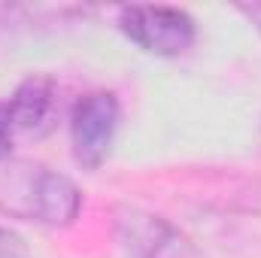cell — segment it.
<instances>
[{
  "instance_id": "3",
  "label": "cell",
  "mask_w": 261,
  "mask_h": 258,
  "mask_svg": "<svg viewBox=\"0 0 261 258\" xmlns=\"http://www.w3.org/2000/svg\"><path fill=\"white\" fill-rule=\"evenodd\" d=\"M9 192H21L15 194L24 200L18 213L34 216L37 222L46 225H70L82 207L79 189L67 176L46 167H24V179H9Z\"/></svg>"
},
{
  "instance_id": "7",
  "label": "cell",
  "mask_w": 261,
  "mask_h": 258,
  "mask_svg": "<svg viewBox=\"0 0 261 258\" xmlns=\"http://www.w3.org/2000/svg\"><path fill=\"white\" fill-rule=\"evenodd\" d=\"M12 134H15V125H12L9 107L0 104V161L9 158V152H12Z\"/></svg>"
},
{
  "instance_id": "1",
  "label": "cell",
  "mask_w": 261,
  "mask_h": 258,
  "mask_svg": "<svg viewBox=\"0 0 261 258\" xmlns=\"http://www.w3.org/2000/svg\"><path fill=\"white\" fill-rule=\"evenodd\" d=\"M119 28L130 43L161 58H176L195 43V18L176 6H125Z\"/></svg>"
},
{
  "instance_id": "5",
  "label": "cell",
  "mask_w": 261,
  "mask_h": 258,
  "mask_svg": "<svg viewBox=\"0 0 261 258\" xmlns=\"http://www.w3.org/2000/svg\"><path fill=\"white\" fill-rule=\"evenodd\" d=\"M52 104H55V82L49 76H28L15 88V94L6 107H9V116H12L15 128L40 131L43 122L49 119V113H52Z\"/></svg>"
},
{
  "instance_id": "4",
  "label": "cell",
  "mask_w": 261,
  "mask_h": 258,
  "mask_svg": "<svg viewBox=\"0 0 261 258\" xmlns=\"http://www.w3.org/2000/svg\"><path fill=\"white\" fill-rule=\"evenodd\" d=\"M116 228L130 258H197L189 237L161 216L125 207L116 216Z\"/></svg>"
},
{
  "instance_id": "2",
  "label": "cell",
  "mask_w": 261,
  "mask_h": 258,
  "mask_svg": "<svg viewBox=\"0 0 261 258\" xmlns=\"http://www.w3.org/2000/svg\"><path fill=\"white\" fill-rule=\"evenodd\" d=\"M119 128V100L113 91H91L85 94L70 116V140H73V158L94 170L103 164L113 137Z\"/></svg>"
},
{
  "instance_id": "6",
  "label": "cell",
  "mask_w": 261,
  "mask_h": 258,
  "mask_svg": "<svg viewBox=\"0 0 261 258\" xmlns=\"http://www.w3.org/2000/svg\"><path fill=\"white\" fill-rule=\"evenodd\" d=\"M0 258H31L28 243L9 228H0Z\"/></svg>"
}]
</instances>
